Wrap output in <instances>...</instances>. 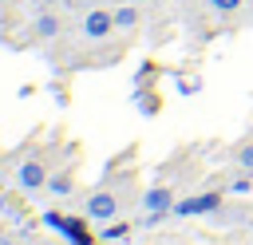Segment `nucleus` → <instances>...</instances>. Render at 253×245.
<instances>
[{
    "label": "nucleus",
    "mask_w": 253,
    "mask_h": 245,
    "mask_svg": "<svg viewBox=\"0 0 253 245\" xmlns=\"http://www.w3.org/2000/svg\"><path fill=\"white\" fill-rule=\"evenodd\" d=\"M119 213H123V194L111 190V186H99V190H91V194L83 198V217L95 221V225H107V221H115Z\"/></svg>",
    "instance_id": "1"
},
{
    "label": "nucleus",
    "mask_w": 253,
    "mask_h": 245,
    "mask_svg": "<svg viewBox=\"0 0 253 245\" xmlns=\"http://www.w3.org/2000/svg\"><path fill=\"white\" fill-rule=\"evenodd\" d=\"M174 190L170 186H150L142 198H138V221L142 225H154V221H162V217H174Z\"/></svg>",
    "instance_id": "2"
},
{
    "label": "nucleus",
    "mask_w": 253,
    "mask_h": 245,
    "mask_svg": "<svg viewBox=\"0 0 253 245\" xmlns=\"http://www.w3.org/2000/svg\"><path fill=\"white\" fill-rule=\"evenodd\" d=\"M225 205V190H206V194H190L174 202V217H206L213 209Z\"/></svg>",
    "instance_id": "3"
},
{
    "label": "nucleus",
    "mask_w": 253,
    "mask_h": 245,
    "mask_svg": "<svg viewBox=\"0 0 253 245\" xmlns=\"http://www.w3.org/2000/svg\"><path fill=\"white\" fill-rule=\"evenodd\" d=\"M47 166H43V158H24L20 166H16V190H24V194H36V190H43L47 186Z\"/></svg>",
    "instance_id": "4"
},
{
    "label": "nucleus",
    "mask_w": 253,
    "mask_h": 245,
    "mask_svg": "<svg viewBox=\"0 0 253 245\" xmlns=\"http://www.w3.org/2000/svg\"><path fill=\"white\" fill-rule=\"evenodd\" d=\"M43 221L51 225V229H59L63 237H67V245H95V237L83 229V221H75V217H63V213H55V209H47L43 213Z\"/></svg>",
    "instance_id": "5"
},
{
    "label": "nucleus",
    "mask_w": 253,
    "mask_h": 245,
    "mask_svg": "<svg viewBox=\"0 0 253 245\" xmlns=\"http://www.w3.org/2000/svg\"><path fill=\"white\" fill-rule=\"evenodd\" d=\"M79 28H83L87 40L99 43V40H107V36L115 32V12H107V8H91V12H83V24H79Z\"/></svg>",
    "instance_id": "6"
},
{
    "label": "nucleus",
    "mask_w": 253,
    "mask_h": 245,
    "mask_svg": "<svg viewBox=\"0 0 253 245\" xmlns=\"http://www.w3.org/2000/svg\"><path fill=\"white\" fill-rule=\"evenodd\" d=\"M59 28H63V20H59L55 12H43V16L32 20V36H36V40H55Z\"/></svg>",
    "instance_id": "7"
},
{
    "label": "nucleus",
    "mask_w": 253,
    "mask_h": 245,
    "mask_svg": "<svg viewBox=\"0 0 253 245\" xmlns=\"http://www.w3.org/2000/svg\"><path fill=\"white\" fill-rule=\"evenodd\" d=\"M43 190H47L51 198H71V194H75V178H71V174H51Z\"/></svg>",
    "instance_id": "8"
},
{
    "label": "nucleus",
    "mask_w": 253,
    "mask_h": 245,
    "mask_svg": "<svg viewBox=\"0 0 253 245\" xmlns=\"http://www.w3.org/2000/svg\"><path fill=\"white\" fill-rule=\"evenodd\" d=\"M134 24H138V8H134V4H119V8H115V28L130 32Z\"/></svg>",
    "instance_id": "9"
},
{
    "label": "nucleus",
    "mask_w": 253,
    "mask_h": 245,
    "mask_svg": "<svg viewBox=\"0 0 253 245\" xmlns=\"http://www.w3.org/2000/svg\"><path fill=\"white\" fill-rule=\"evenodd\" d=\"M130 233V221H107L103 229H99V241H119V237H126Z\"/></svg>",
    "instance_id": "10"
},
{
    "label": "nucleus",
    "mask_w": 253,
    "mask_h": 245,
    "mask_svg": "<svg viewBox=\"0 0 253 245\" xmlns=\"http://www.w3.org/2000/svg\"><path fill=\"white\" fill-rule=\"evenodd\" d=\"M233 158H237V166H241L245 174H253V142H241V146L233 150Z\"/></svg>",
    "instance_id": "11"
},
{
    "label": "nucleus",
    "mask_w": 253,
    "mask_h": 245,
    "mask_svg": "<svg viewBox=\"0 0 253 245\" xmlns=\"http://www.w3.org/2000/svg\"><path fill=\"white\" fill-rule=\"evenodd\" d=\"M206 4H210L213 16H233V12L241 8V0H206Z\"/></svg>",
    "instance_id": "12"
},
{
    "label": "nucleus",
    "mask_w": 253,
    "mask_h": 245,
    "mask_svg": "<svg viewBox=\"0 0 253 245\" xmlns=\"http://www.w3.org/2000/svg\"><path fill=\"white\" fill-rule=\"evenodd\" d=\"M249 190H253V174H245V170H241V178H233L225 186V194H249Z\"/></svg>",
    "instance_id": "13"
},
{
    "label": "nucleus",
    "mask_w": 253,
    "mask_h": 245,
    "mask_svg": "<svg viewBox=\"0 0 253 245\" xmlns=\"http://www.w3.org/2000/svg\"><path fill=\"white\" fill-rule=\"evenodd\" d=\"M134 103H138V111H142V115H154V111L162 107V103H158V95H146V91H138V99H134Z\"/></svg>",
    "instance_id": "14"
},
{
    "label": "nucleus",
    "mask_w": 253,
    "mask_h": 245,
    "mask_svg": "<svg viewBox=\"0 0 253 245\" xmlns=\"http://www.w3.org/2000/svg\"><path fill=\"white\" fill-rule=\"evenodd\" d=\"M0 245H16V237L12 233H0Z\"/></svg>",
    "instance_id": "15"
},
{
    "label": "nucleus",
    "mask_w": 253,
    "mask_h": 245,
    "mask_svg": "<svg viewBox=\"0 0 253 245\" xmlns=\"http://www.w3.org/2000/svg\"><path fill=\"white\" fill-rule=\"evenodd\" d=\"M0 4H12V0H0Z\"/></svg>",
    "instance_id": "16"
}]
</instances>
